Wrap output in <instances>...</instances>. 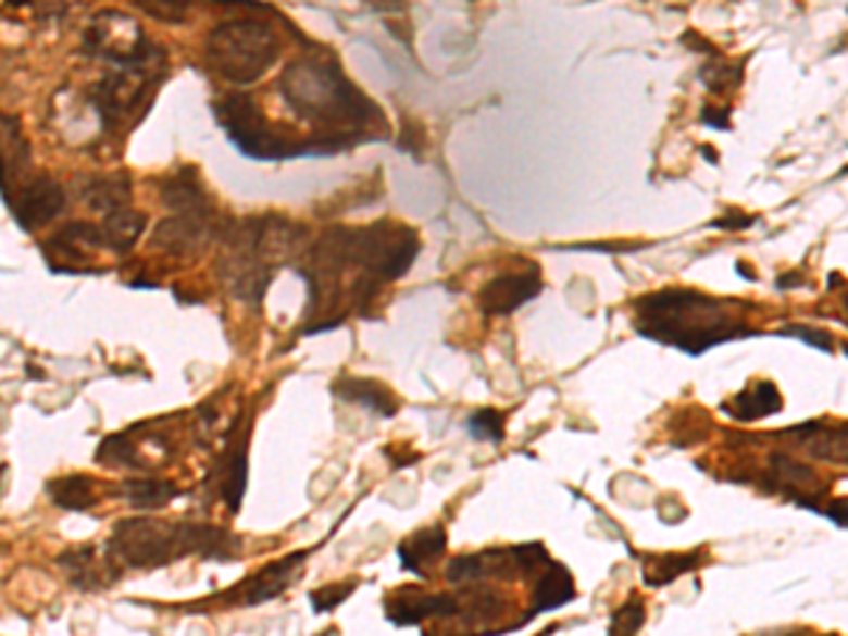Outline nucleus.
<instances>
[{
    "instance_id": "nucleus-1",
    "label": "nucleus",
    "mask_w": 848,
    "mask_h": 636,
    "mask_svg": "<svg viewBox=\"0 0 848 636\" xmlns=\"http://www.w3.org/2000/svg\"><path fill=\"white\" fill-rule=\"evenodd\" d=\"M422 240L413 226L382 219L365 226H332L311 240L297 266L309 286L300 334L334 332L348 317H371L382 286L402 280Z\"/></svg>"
},
{
    "instance_id": "nucleus-2",
    "label": "nucleus",
    "mask_w": 848,
    "mask_h": 636,
    "mask_svg": "<svg viewBox=\"0 0 848 636\" xmlns=\"http://www.w3.org/2000/svg\"><path fill=\"white\" fill-rule=\"evenodd\" d=\"M280 97L295 116L311 127V145L317 155L348 150L360 141L388 139L385 111L351 83L332 51H309L295 57L280 79Z\"/></svg>"
},
{
    "instance_id": "nucleus-3",
    "label": "nucleus",
    "mask_w": 848,
    "mask_h": 636,
    "mask_svg": "<svg viewBox=\"0 0 848 636\" xmlns=\"http://www.w3.org/2000/svg\"><path fill=\"white\" fill-rule=\"evenodd\" d=\"M219 258L215 275L229 295L244 303L261 305L266 286L275 277V266L291 263L295 254L309 252L305 226L283 215H247V219H221Z\"/></svg>"
},
{
    "instance_id": "nucleus-4",
    "label": "nucleus",
    "mask_w": 848,
    "mask_h": 636,
    "mask_svg": "<svg viewBox=\"0 0 848 636\" xmlns=\"http://www.w3.org/2000/svg\"><path fill=\"white\" fill-rule=\"evenodd\" d=\"M116 569H162L182 558L233 560L240 554V537L210 523H170L159 517H127L113 526L105 549Z\"/></svg>"
},
{
    "instance_id": "nucleus-5",
    "label": "nucleus",
    "mask_w": 848,
    "mask_h": 636,
    "mask_svg": "<svg viewBox=\"0 0 848 636\" xmlns=\"http://www.w3.org/2000/svg\"><path fill=\"white\" fill-rule=\"evenodd\" d=\"M727 300L690 289H664L636 300V332L662 346H676L687 353H701L733 337L752 334L744 320L729 314Z\"/></svg>"
},
{
    "instance_id": "nucleus-6",
    "label": "nucleus",
    "mask_w": 848,
    "mask_h": 636,
    "mask_svg": "<svg viewBox=\"0 0 848 636\" xmlns=\"http://www.w3.org/2000/svg\"><path fill=\"white\" fill-rule=\"evenodd\" d=\"M283 51L277 28L269 21L244 14L219 26L204 37V57L212 74L233 85H249L261 79Z\"/></svg>"
},
{
    "instance_id": "nucleus-7",
    "label": "nucleus",
    "mask_w": 848,
    "mask_h": 636,
    "mask_svg": "<svg viewBox=\"0 0 848 636\" xmlns=\"http://www.w3.org/2000/svg\"><path fill=\"white\" fill-rule=\"evenodd\" d=\"M212 120L229 136L238 153L254 162H291L303 155H317L309 136H300L286 125L266 120L254 93H224L212 99Z\"/></svg>"
},
{
    "instance_id": "nucleus-8",
    "label": "nucleus",
    "mask_w": 848,
    "mask_h": 636,
    "mask_svg": "<svg viewBox=\"0 0 848 636\" xmlns=\"http://www.w3.org/2000/svg\"><path fill=\"white\" fill-rule=\"evenodd\" d=\"M167 77L162 71H105L93 85L85 88V102L97 111L99 125L105 134H120L127 122L134 125L150 108L153 91Z\"/></svg>"
},
{
    "instance_id": "nucleus-9",
    "label": "nucleus",
    "mask_w": 848,
    "mask_h": 636,
    "mask_svg": "<svg viewBox=\"0 0 848 636\" xmlns=\"http://www.w3.org/2000/svg\"><path fill=\"white\" fill-rule=\"evenodd\" d=\"M551 563L544 544H517V546H489L475 554H459L445 569L447 583L452 586H473L484 579H521L540 577Z\"/></svg>"
},
{
    "instance_id": "nucleus-10",
    "label": "nucleus",
    "mask_w": 848,
    "mask_h": 636,
    "mask_svg": "<svg viewBox=\"0 0 848 636\" xmlns=\"http://www.w3.org/2000/svg\"><path fill=\"white\" fill-rule=\"evenodd\" d=\"M3 201H7L9 212H12L14 224L26 229V233H35V229H42V226L51 224L63 212L65 192L63 184L57 182V178L37 173L35 178H26L23 184L12 187V190H3Z\"/></svg>"
},
{
    "instance_id": "nucleus-11",
    "label": "nucleus",
    "mask_w": 848,
    "mask_h": 636,
    "mask_svg": "<svg viewBox=\"0 0 848 636\" xmlns=\"http://www.w3.org/2000/svg\"><path fill=\"white\" fill-rule=\"evenodd\" d=\"M247 450H249V413H238L233 427L226 431L224 447L215 456V466H212V481H219L221 501L226 503L229 512H238L244 492H247Z\"/></svg>"
},
{
    "instance_id": "nucleus-12",
    "label": "nucleus",
    "mask_w": 848,
    "mask_h": 636,
    "mask_svg": "<svg viewBox=\"0 0 848 636\" xmlns=\"http://www.w3.org/2000/svg\"><path fill=\"white\" fill-rule=\"evenodd\" d=\"M459 591L427 594L416 586H402L385 597V614L394 625H422L424 620H456L459 616Z\"/></svg>"
},
{
    "instance_id": "nucleus-13",
    "label": "nucleus",
    "mask_w": 848,
    "mask_h": 636,
    "mask_svg": "<svg viewBox=\"0 0 848 636\" xmlns=\"http://www.w3.org/2000/svg\"><path fill=\"white\" fill-rule=\"evenodd\" d=\"M544 289V280L537 275V266H529L526 272H498L489 277L478 289V309L487 317H507L529 300H535Z\"/></svg>"
},
{
    "instance_id": "nucleus-14",
    "label": "nucleus",
    "mask_w": 848,
    "mask_h": 636,
    "mask_svg": "<svg viewBox=\"0 0 848 636\" xmlns=\"http://www.w3.org/2000/svg\"><path fill=\"white\" fill-rule=\"evenodd\" d=\"M305 558H309L305 551H291L286 558L263 565L261 572L249 574L247 579H240L238 586L229 588L224 600L240 602V606H261V602L275 600V597H280V594L295 583Z\"/></svg>"
},
{
    "instance_id": "nucleus-15",
    "label": "nucleus",
    "mask_w": 848,
    "mask_h": 636,
    "mask_svg": "<svg viewBox=\"0 0 848 636\" xmlns=\"http://www.w3.org/2000/svg\"><path fill=\"white\" fill-rule=\"evenodd\" d=\"M221 226V215L215 219H198V215H170L159 221L150 235V247L170 254H192L201 249L207 238H215Z\"/></svg>"
},
{
    "instance_id": "nucleus-16",
    "label": "nucleus",
    "mask_w": 848,
    "mask_h": 636,
    "mask_svg": "<svg viewBox=\"0 0 848 636\" xmlns=\"http://www.w3.org/2000/svg\"><path fill=\"white\" fill-rule=\"evenodd\" d=\"M57 565L68 574L71 583H74L79 591H99V588H108L113 579L120 577V569L108 560L105 551H102V558H99V549L93 544L71 546V549L60 551V554H57Z\"/></svg>"
},
{
    "instance_id": "nucleus-17",
    "label": "nucleus",
    "mask_w": 848,
    "mask_h": 636,
    "mask_svg": "<svg viewBox=\"0 0 848 636\" xmlns=\"http://www.w3.org/2000/svg\"><path fill=\"white\" fill-rule=\"evenodd\" d=\"M159 196H162V204L176 215H198V219H215L219 215L210 192L204 190V184L198 178L196 167H178L176 173H170L159 184Z\"/></svg>"
},
{
    "instance_id": "nucleus-18",
    "label": "nucleus",
    "mask_w": 848,
    "mask_h": 636,
    "mask_svg": "<svg viewBox=\"0 0 848 636\" xmlns=\"http://www.w3.org/2000/svg\"><path fill=\"white\" fill-rule=\"evenodd\" d=\"M334 394L346 402L362 404L365 410L376 413L382 419H394L399 413V399L388 385H382L376 379H365V376H339L332 385Z\"/></svg>"
},
{
    "instance_id": "nucleus-19",
    "label": "nucleus",
    "mask_w": 848,
    "mask_h": 636,
    "mask_svg": "<svg viewBox=\"0 0 848 636\" xmlns=\"http://www.w3.org/2000/svg\"><path fill=\"white\" fill-rule=\"evenodd\" d=\"M178 495H182V487L170 478H122L111 487V498H120L139 512L164 509Z\"/></svg>"
},
{
    "instance_id": "nucleus-20",
    "label": "nucleus",
    "mask_w": 848,
    "mask_h": 636,
    "mask_svg": "<svg viewBox=\"0 0 848 636\" xmlns=\"http://www.w3.org/2000/svg\"><path fill=\"white\" fill-rule=\"evenodd\" d=\"M77 196L88 210L102 212V219L116 210H125L130 201V176L127 173H105V176H88L77 182Z\"/></svg>"
},
{
    "instance_id": "nucleus-21",
    "label": "nucleus",
    "mask_w": 848,
    "mask_h": 636,
    "mask_svg": "<svg viewBox=\"0 0 848 636\" xmlns=\"http://www.w3.org/2000/svg\"><path fill=\"white\" fill-rule=\"evenodd\" d=\"M447 549V529L441 523L436 526H427L422 532H413L410 537H404L402 544L396 546V558L404 572H413L419 577H427L424 574V565L438 563V558L445 554Z\"/></svg>"
},
{
    "instance_id": "nucleus-22",
    "label": "nucleus",
    "mask_w": 848,
    "mask_h": 636,
    "mask_svg": "<svg viewBox=\"0 0 848 636\" xmlns=\"http://www.w3.org/2000/svg\"><path fill=\"white\" fill-rule=\"evenodd\" d=\"M51 503L60 509H71V512H85V509L97 507L102 501V495H111V487H102L91 475H60L46 484Z\"/></svg>"
},
{
    "instance_id": "nucleus-23",
    "label": "nucleus",
    "mask_w": 848,
    "mask_h": 636,
    "mask_svg": "<svg viewBox=\"0 0 848 636\" xmlns=\"http://www.w3.org/2000/svg\"><path fill=\"white\" fill-rule=\"evenodd\" d=\"M574 597H577V586H574L572 572H569L563 563H554V560H551V563L546 565V572L535 579L529 616L563 608L565 602H572Z\"/></svg>"
},
{
    "instance_id": "nucleus-24",
    "label": "nucleus",
    "mask_w": 848,
    "mask_h": 636,
    "mask_svg": "<svg viewBox=\"0 0 848 636\" xmlns=\"http://www.w3.org/2000/svg\"><path fill=\"white\" fill-rule=\"evenodd\" d=\"M148 226V215L139 210H116L102 219L99 229H102V247L113 254H125L134 249L136 240L141 238V229Z\"/></svg>"
},
{
    "instance_id": "nucleus-25",
    "label": "nucleus",
    "mask_w": 848,
    "mask_h": 636,
    "mask_svg": "<svg viewBox=\"0 0 848 636\" xmlns=\"http://www.w3.org/2000/svg\"><path fill=\"white\" fill-rule=\"evenodd\" d=\"M97 464L108 466V470H127V473L148 470L145 452H141L139 441L130 431L111 433V436L102 438L97 447Z\"/></svg>"
},
{
    "instance_id": "nucleus-26",
    "label": "nucleus",
    "mask_w": 848,
    "mask_h": 636,
    "mask_svg": "<svg viewBox=\"0 0 848 636\" xmlns=\"http://www.w3.org/2000/svg\"><path fill=\"white\" fill-rule=\"evenodd\" d=\"M729 413L741 422H756V419H766L772 413L784 408V399L777 394V388L772 382H758V385H749L747 390L735 396L733 404H729Z\"/></svg>"
},
{
    "instance_id": "nucleus-27",
    "label": "nucleus",
    "mask_w": 848,
    "mask_h": 636,
    "mask_svg": "<svg viewBox=\"0 0 848 636\" xmlns=\"http://www.w3.org/2000/svg\"><path fill=\"white\" fill-rule=\"evenodd\" d=\"M704 558V551H687V554H668V558H648V565H645L643 579L645 586H664V583H673L682 574L693 572L696 565L701 563Z\"/></svg>"
},
{
    "instance_id": "nucleus-28",
    "label": "nucleus",
    "mask_w": 848,
    "mask_h": 636,
    "mask_svg": "<svg viewBox=\"0 0 848 636\" xmlns=\"http://www.w3.org/2000/svg\"><path fill=\"white\" fill-rule=\"evenodd\" d=\"M770 466H772V475L781 481V489H786V492L803 489L806 495L812 492V489H818V473H814L812 466H806L803 461L789 459V456H784V452H772Z\"/></svg>"
},
{
    "instance_id": "nucleus-29",
    "label": "nucleus",
    "mask_w": 848,
    "mask_h": 636,
    "mask_svg": "<svg viewBox=\"0 0 848 636\" xmlns=\"http://www.w3.org/2000/svg\"><path fill=\"white\" fill-rule=\"evenodd\" d=\"M503 413L495 408L475 410L473 416H466V433L475 438V441H492V445H501L503 441Z\"/></svg>"
},
{
    "instance_id": "nucleus-30",
    "label": "nucleus",
    "mask_w": 848,
    "mask_h": 636,
    "mask_svg": "<svg viewBox=\"0 0 848 636\" xmlns=\"http://www.w3.org/2000/svg\"><path fill=\"white\" fill-rule=\"evenodd\" d=\"M806 450L812 452L814 459L823 461H848V433H809Z\"/></svg>"
},
{
    "instance_id": "nucleus-31",
    "label": "nucleus",
    "mask_w": 848,
    "mask_h": 636,
    "mask_svg": "<svg viewBox=\"0 0 848 636\" xmlns=\"http://www.w3.org/2000/svg\"><path fill=\"white\" fill-rule=\"evenodd\" d=\"M645 625V602L639 597H631L625 606H620L611 616L608 636H636Z\"/></svg>"
},
{
    "instance_id": "nucleus-32",
    "label": "nucleus",
    "mask_w": 848,
    "mask_h": 636,
    "mask_svg": "<svg viewBox=\"0 0 848 636\" xmlns=\"http://www.w3.org/2000/svg\"><path fill=\"white\" fill-rule=\"evenodd\" d=\"M353 588H357V583H334V586H323V588H314V591L309 594V600H311V608L317 611V614H325V611H334L337 606H342V602L348 600L353 594Z\"/></svg>"
},
{
    "instance_id": "nucleus-33",
    "label": "nucleus",
    "mask_w": 848,
    "mask_h": 636,
    "mask_svg": "<svg viewBox=\"0 0 848 636\" xmlns=\"http://www.w3.org/2000/svg\"><path fill=\"white\" fill-rule=\"evenodd\" d=\"M701 79H704L710 91H724V88H729V85L738 83V79H741V74H738V71H735L729 63L719 60V63L704 65V68H701Z\"/></svg>"
},
{
    "instance_id": "nucleus-34",
    "label": "nucleus",
    "mask_w": 848,
    "mask_h": 636,
    "mask_svg": "<svg viewBox=\"0 0 848 636\" xmlns=\"http://www.w3.org/2000/svg\"><path fill=\"white\" fill-rule=\"evenodd\" d=\"M141 12L148 14V17H155V21H167V23H182L187 17V7L184 3H136Z\"/></svg>"
},
{
    "instance_id": "nucleus-35",
    "label": "nucleus",
    "mask_w": 848,
    "mask_h": 636,
    "mask_svg": "<svg viewBox=\"0 0 848 636\" xmlns=\"http://www.w3.org/2000/svg\"><path fill=\"white\" fill-rule=\"evenodd\" d=\"M781 334H798L800 339L812 342V346L823 348V351H832V337L826 332H818V328H809V325H789Z\"/></svg>"
},
{
    "instance_id": "nucleus-36",
    "label": "nucleus",
    "mask_w": 848,
    "mask_h": 636,
    "mask_svg": "<svg viewBox=\"0 0 848 636\" xmlns=\"http://www.w3.org/2000/svg\"><path fill=\"white\" fill-rule=\"evenodd\" d=\"M729 108H704L701 111V122L713 127H729Z\"/></svg>"
},
{
    "instance_id": "nucleus-37",
    "label": "nucleus",
    "mask_w": 848,
    "mask_h": 636,
    "mask_svg": "<svg viewBox=\"0 0 848 636\" xmlns=\"http://www.w3.org/2000/svg\"><path fill=\"white\" fill-rule=\"evenodd\" d=\"M749 224H752V219H749V215H738V212L729 210L727 215H724V219L715 221L713 226H719V229H724V226H749Z\"/></svg>"
},
{
    "instance_id": "nucleus-38",
    "label": "nucleus",
    "mask_w": 848,
    "mask_h": 636,
    "mask_svg": "<svg viewBox=\"0 0 848 636\" xmlns=\"http://www.w3.org/2000/svg\"><path fill=\"white\" fill-rule=\"evenodd\" d=\"M828 517H834L837 523H843V526H848V501H834L832 507L826 509Z\"/></svg>"
},
{
    "instance_id": "nucleus-39",
    "label": "nucleus",
    "mask_w": 848,
    "mask_h": 636,
    "mask_svg": "<svg viewBox=\"0 0 848 636\" xmlns=\"http://www.w3.org/2000/svg\"><path fill=\"white\" fill-rule=\"evenodd\" d=\"M798 283H803V277H781L777 286H781V289H789V286H798Z\"/></svg>"
},
{
    "instance_id": "nucleus-40",
    "label": "nucleus",
    "mask_w": 848,
    "mask_h": 636,
    "mask_svg": "<svg viewBox=\"0 0 848 636\" xmlns=\"http://www.w3.org/2000/svg\"><path fill=\"white\" fill-rule=\"evenodd\" d=\"M763 636H806L803 631H784V634H763Z\"/></svg>"
},
{
    "instance_id": "nucleus-41",
    "label": "nucleus",
    "mask_w": 848,
    "mask_h": 636,
    "mask_svg": "<svg viewBox=\"0 0 848 636\" xmlns=\"http://www.w3.org/2000/svg\"><path fill=\"white\" fill-rule=\"evenodd\" d=\"M701 150H704V155H710V159H713V162H715V159H719V153H715L713 148H701Z\"/></svg>"
},
{
    "instance_id": "nucleus-42",
    "label": "nucleus",
    "mask_w": 848,
    "mask_h": 636,
    "mask_svg": "<svg viewBox=\"0 0 848 636\" xmlns=\"http://www.w3.org/2000/svg\"><path fill=\"white\" fill-rule=\"evenodd\" d=\"M843 305H846V309H848V295H846V297H843Z\"/></svg>"
}]
</instances>
